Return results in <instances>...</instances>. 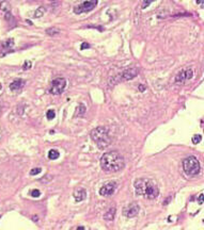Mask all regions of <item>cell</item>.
Here are the masks:
<instances>
[{
    "label": "cell",
    "instance_id": "1",
    "mask_svg": "<svg viewBox=\"0 0 204 230\" xmlns=\"http://www.w3.org/2000/svg\"><path fill=\"white\" fill-rule=\"evenodd\" d=\"M101 166L104 171H109V173H117L124 168V158L118 151L106 152L101 158Z\"/></svg>",
    "mask_w": 204,
    "mask_h": 230
},
{
    "label": "cell",
    "instance_id": "2",
    "mask_svg": "<svg viewBox=\"0 0 204 230\" xmlns=\"http://www.w3.org/2000/svg\"><path fill=\"white\" fill-rule=\"evenodd\" d=\"M134 186H135V192L137 195L144 196L148 199H154L159 194L158 186L155 183V181L151 179H144V178L137 179L134 183Z\"/></svg>",
    "mask_w": 204,
    "mask_h": 230
},
{
    "label": "cell",
    "instance_id": "3",
    "mask_svg": "<svg viewBox=\"0 0 204 230\" xmlns=\"http://www.w3.org/2000/svg\"><path fill=\"white\" fill-rule=\"evenodd\" d=\"M90 136L96 143L100 149L107 148L109 146L110 141H111L109 136V130L106 127H97L93 129L90 133Z\"/></svg>",
    "mask_w": 204,
    "mask_h": 230
},
{
    "label": "cell",
    "instance_id": "4",
    "mask_svg": "<svg viewBox=\"0 0 204 230\" xmlns=\"http://www.w3.org/2000/svg\"><path fill=\"white\" fill-rule=\"evenodd\" d=\"M183 168L186 175L195 176L200 171V163L195 157L190 156L183 161Z\"/></svg>",
    "mask_w": 204,
    "mask_h": 230
},
{
    "label": "cell",
    "instance_id": "5",
    "mask_svg": "<svg viewBox=\"0 0 204 230\" xmlns=\"http://www.w3.org/2000/svg\"><path fill=\"white\" fill-rule=\"evenodd\" d=\"M98 0H85L80 3L79 6H77L74 9V12L76 14H81V13L90 12L97 6Z\"/></svg>",
    "mask_w": 204,
    "mask_h": 230
},
{
    "label": "cell",
    "instance_id": "6",
    "mask_svg": "<svg viewBox=\"0 0 204 230\" xmlns=\"http://www.w3.org/2000/svg\"><path fill=\"white\" fill-rule=\"evenodd\" d=\"M66 86V80L64 78H57L51 82L50 93L53 95H60L62 94Z\"/></svg>",
    "mask_w": 204,
    "mask_h": 230
},
{
    "label": "cell",
    "instance_id": "7",
    "mask_svg": "<svg viewBox=\"0 0 204 230\" xmlns=\"http://www.w3.org/2000/svg\"><path fill=\"white\" fill-rule=\"evenodd\" d=\"M193 76V71L191 68H185L176 75L175 77V82L176 83H184L186 82L187 80H190Z\"/></svg>",
    "mask_w": 204,
    "mask_h": 230
},
{
    "label": "cell",
    "instance_id": "8",
    "mask_svg": "<svg viewBox=\"0 0 204 230\" xmlns=\"http://www.w3.org/2000/svg\"><path fill=\"white\" fill-rule=\"evenodd\" d=\"M139 213V206L136 202H131L123 208V215L126 217H134Z\"/></svg>",
    "mask_w": 204,
    "mask_h": 230
},
{
    "label": "cell",
    "instance_id": "9",
    "mask_svg": "<svg viewBox=\"0 0 204 230\" xmlns=\"http://www.w3.org/2000/svg\"><path fill=\"white\" fill-rule=\"evenodd\" d=\"M115 189H117V183L111 181V182H107L103 184L101 189H100V195L101 196H110L114 193Z\"/></svg>",
    "mask_w": 204,
    "mask_h": 230
},
{
    "label": "cell",
    "instance_id": "10",
    "mask_svg": "<svg viewBox=\"0 0 204 230\" xmlns=\"http://www.w3.org/2000/svg\"><path fill=\"white\" fill-rule=\"evenodd\" d=\"M139 73V69L136 67H131L128 68L126 71H124L121 74V77H120V81H125V80H131L134 79L135 77L138 75Z\"/></svg>",
    "mask_w": 204,
    "mask_h": 230
},
{
    "label": "cell",
    "instance_id": "11",
    "mask_svg": "<svg viewBox=\"0 0 204 230\" xmlns=\"http://www.w3.org/2000/svg\"><path fill=\"white\" fill-rule=\"evenodd\" d=\"M25 85V81L23 79L14 80L11 84H10V90L12 92H19Z\"/></svg>",
    "mask_w": 204,
    "mask_h": 230
},
{
    "label": "cell",
    "instance_id": "12",
    "mask_svg": "<svg viewBox=\"0 0 204 230\" xmlns=\"http://www.w3.org/2000/svg\"><path fill=\"white\" fill-rule=\"evenodd\" d=\"M87 192L83 188H78L74 191V198L76 201H82L83 199H86Z\"/></svg>",
    "mask_w": 204,
    "mask_h": 230
},
{
    "label": "cell",
    "instance_id": "13",
    "mask_svg": "<svg viewBox=\"0 0 204 230\" xmlns=\"http://www.w3.org/2000/svg\"><path fill=\"white\" fill-rule=\"evenodd\" d=\"M114 215H115V208L112 207V208H110V209L105 213L104 218H105L106 221H112L113 218H114Z\"/></svg>",
    "mask_w": 204,
    "mask_h": 230
},
{
    "label": "cell",
    "instance_id": "14",
    "mask_svg": "<svg viewBox=\"0 0 204 230\" xmlns=\"http://www.w3.org/2000/svg\"><path fill=\"white\" fill-rule=\"evenodd\" d=\"M60 157V152L57 149H50L48 151V158L50 160H57Z\"/></svg>",
    "mask_w": 204,
    "mask_h": 230
},
{
    "label": "cell",
    "instance_id": "15",
    "mask_svg": "<svg viewBox=\"0 0 204 230\" xmlns=\"http://www.w3.org/2000/svg\"><path fill=\"white\" fill-rule=\"evenodd\" d=\"M0 9L6 13L11 12V6H10V3L8 1H2V2L0 3Z\"/></svg>",
    "mask_w": 204,
    "mask_h": 230
},
{
    "label": "cell",
    "instance_id": "16",
    "mask_svg": "<svg viewBox=\"0 0 204 230\" xmlns=\"http://www.w3.org/2000/svg\"><path fill=\"white\" fill-rule=\"evenodd\" d=\"M45 13V8L44 6H40L38 9H36V11L34 12V18H40L42 17Z\"/></svg>",
    "mask_w": 204,
    "mask_h": 230
},
{
    "label": "cell",
    "instance_id": "17",
    "mask_svg": "<svg viewBox=\"0 0 204 230\" xmlns=\"http://www.w3.org/2000/svg\"><path fill=\"white\" fill-rule=\"evenodd\" d=\"M76 111H78V112H77V115H78V116H82V115L86 113V107L83 106L82 103H80L79 108L76 109Z\"/></svg>",
    "mask_w": 204,
    "mask_h": 230
},
{
    "label": "cell",
    "instance_id": "18",
    "mask_svg": "<svg viewBox=\"0 0 204 230\" xmlns=\"http://www.w3.org/2000/svg\"><path fill=\"white\" fill-rule=\"evenodd\" d=\"M59 30L56 29V28H49V29L46 30V33L48 35H56V34H59Z\"/></svg>",
    "mask_w": 204,
    "mask_h": 230
},
{
    "label": "cell",
    "instance_id": "19",
    "mask_svg": "<svg viewBox=\"0 0 204 230\" xmlns=\"http://www.w3.org/2000/svg\"><path fill=\"white\" fill-rule=\"evenodd\" d=\"M46 117H47V119H53V118L56 117L55 110H48L47 113H46Z\"/></svg>",
    "mask_w": 204,
    "mask_h": 230
},
{
    "label": "cell",
    "instance_id": "20",
    "mask_svg": "<svg viewBox=\"0 0 204 230\" xmlns=\"http://www.w3.org/2000/svg\"><path fill=\"white\" fill-rule=\"evenodd\" d=\"M191 141H192V143H193V144H199V143L202 141V136L200 135V134H195V135L192 136Z\"/></svg>",
    "mask_w": 204,
    "mask_h": 230
},
{
    "label": "cell",
    "instance_id": "21",
    "mask_svg": "<svg viewBox=\"0 0 204 230\" xmlns=\"http://www.w3.org/2000/svg\"><path fill=\"white\" fill-rule=\"evenodd\" d=\"M154 1H155V0H144V1H143V3H142L141 8H142L143 10L146 9V8H148V6H150V4H151L152 2H154Z\"/></svg>",
    "mask_w": 204,
    "mask_h": 230
},
{
    "label": "cell",
    "instance_id": "22",
    "mask_svg": "<svg viewBox=\"0 0 204 230\" xmlns=\"http://www.w3.org/2000/svg\"><path fill=\"white\" fill-rule=\"evenodd\" d=\"M41 171H42V168H40V167L33 168V169H31V171H30V175H31V176H34V175L40 174Z\"/></svg>",
    "mask_w": 204,
    "mask_h": 230
},
{
    "label": "cell",
    "instance_id": "23",
    "mask_svg": "<svg viewBox=\"0 0 204 230\" xmlns=\"http://www.w3.org/2000/svg\"><path fill=\"white\" fill-rule=\"evenodd\" d=\"M30 194H31L32 197H38L41 195V192L38 191V190H32V191L30 192Z\"/></svg>",
    "mask_w": 204,
    "mask_h": 230
},
{
    "label": "cell",
    "instance_id": "24",
    "mask_svg": "<svg viewBox=\"0 0 204 230\" xmlns=\"http://www.w3.org/2000/svg\"><path fill=\"white\" fill-rule=\"evenodd\" d=\"M30 67H31V62H30V61H27V62H25L24 66H23V69L26 71V69H29Z\"/></svg>",
    "mask_w": 204,
    "mask_h": 230
},
{
    "label": "cell",
    "instance_id": "25",
    "mask_svg": "<svg viewBox=\"0 0 204 230\" xmlns=\"http://www.w3.org/2000/svg\"><path fill=\"white\" fill-rule=\"evenodd\" d=\"M87 48H90V45L88 44V43H82V44H81V46H80V49H81V50H83V49H87Z\"/></svg>",
    "mask_w": 204,
    "mask_h": 230
},
{
    "label": "cell",
    "instance_id": "26",
    "mask_svg": "<svg viewBox=\"0 0 204 230\" xmlns=\"http://www.w3.org/2000/svg\"><path fill=\"white\" fill-rule=\"evenodd\" d=\"M198 202H199V205H203V194H200L199 195V197H198Z\"/></svg>",
    "mask_w": 204,
    "mask_h": 230
},
{
    "label": "cell",
    "instance_id": "27",
    "mask_svg": "<svg viewBox=\"0 0 204 230\" xmlns=\"http://www.w3.org/2000/svg\"><path fill=\"white\" fill-rule=\"evenodd\" d=\"M139 90L142 92V91H144V90H145V87H144V86H143V85H142V84H140V86H139Z\"/></svg>",
    "mask_w": 204,
    "mask_h": 230
},
{
    "label": "cell",
    "instance_id": "28",
    "mask_svg": "<svg viewBox=\"0 0 204 230\" xmlns=\"http://www.w3.org/2000/svg\"><path fill=\"white\" fill-rule=\"evenodd\" d=\"M203 2V0H197V3H202Z\"/></svg>",
    "mask_w": 204,
    "mask_h": 230
}]
</instances>
